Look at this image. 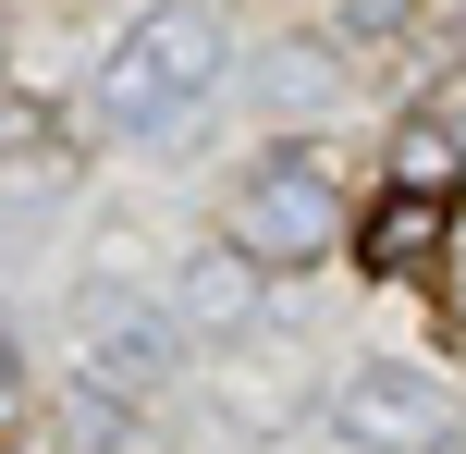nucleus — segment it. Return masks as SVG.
Instances as JSON below:
<instances>
[{
    "label": "nucleus",
    "instance_id": "4",
    "mask_svg": "<svg viewBox=\"0 0 466 454\" xmlns=\"http://www.w3.org/2000/svg\"><path fill=\"white\" fill-rule=\"evenodd\" d=\"M319 418H331L356 454H442V442H454V393L430 381L418 357H356L344 381L319 393Z\"/></svg>",
    "mask_w": 466,
    "mask_h": 454
},
{
    "label": "nucleus",
    "instance_id": "8",
    "mask_svg": "<svg viewBox=\"0 0 466 454\" xmlns=\"http://www.w3.org/2000/svg\"><path fill=\"white\" fill-rule=\"evenodd\" d=\"M258 98H270V111H319L331 98V49H270V62H258Z\"/></svg>",
    "mask_w": 466,
    "mask_h": 454
},
{
    "label": "nucleus",
    "instance_id": "12",
    "mask_svg": "<svg viewBox=\"0 0 466 454\" xmlns=\"http://www.w3.org/2000/svg\"><path fill=\"white\" fill-rule=\"evenodd\" d=\"M442 454H466V418H454V442H442Z\"/></svg>",
    "mask_w": 466,
    "mask_h": 454
},
{
    "label": "nucleus",
    "instance_id": "11",
    "mask_svg": "<svg viewBox=\"0 0 466 454\" xmlns=\"http://www.w3.org/2000/svg\"><path fill=\"white\" fill-rule=\"evenodd\" d=\"M442 136H454V160H466V98H442Z\"/></svg>",
    "mask_w": 466,
    "mask_h": 454
},
{
    "label": "nucleus",
    "instance_id": "3",
    "mask_svg": "<svg viewBox=\"0 0 466 454\" xmlns=\"http://www.w3.org/2000/svg\"><path fill=\"white\" fill-rule=\"evenodd\" d=\"M172 368H185V332H172L160 295L136 283H74V381L111 393V406H160Z\"/></svg>",
    "mask_w": 466,
    "mask_h": 454
},
{
    "label": "nucleus",
    "instance_id": "7",
    "mask_svg": "<svg viewBox=\"0 0 466 454\" xmlns=\"http://www.w3.org/2000/svg\"><path fill=\"white\" fill-rule=\"evenodd\" d=\"M209 393H221V418H233V430H270V442L295 430L307 406H319V393H307V368H295V357H270V368L246 357V368H221Z\"/></svg>",
    "mask_w": 466,
    "mask_h": 454
},
{
    "label": "nucleus",
    "instance_id": "6",
    "mask_svg": "<svg viewBox=\"0 0 466 454\" xmlns=\"http://www.w3.org/2000/svg\"><path fill=\"white\" fill-rule=\"evenodd\" d=\"M160 308H172V332H185V344H246L258 308H270V270H246V258L209 234V246H185V258H172Z\"/></svg>",
    "mask_w": 466,
    "mask_h": 454
},
{
    "label": "nucleus",
    "instance_id": "5",
    "mask_svg": "<svg viewBox=\"0 0 466 454\" xmlns=\"http://www.w3.org/2000/svg\"><path fill=\"white\" fill-rule=\"evenodd\" d=\"M454 209H466L454 185H393V172H380L369 209H356V234H344V258L369 270V283H442L454 270Z\"/></svg>",
    "mask_w": 466,
    "mask_h": 454
},
{
    "label": "nucleus",
    "instance_id": "10",
    "mask_svg": "<svg viewBox=\"0 0 466 454\" xmlns=\"http://www.w3.org/2000/svg\"><path fill=\"white\" fill-rule=\"evenodd\" d=\"M25 418V344H13V308H0V430Z\"/></svg>",
    "mask_w": 466,
    "mask_h": 454
},
{
    "label": "nucleus",
    "instance_id": "9",
    "mask_svg": "<svg viewBox=\"0 0 466 454\" xmlns=\"http://www.w3.org/2000/svg\"><path fill=\"white\" fill-rule=\"evenodd\" d=\"M418 0H331V37H393Z\"/></svg>",
    "mask_w": 466,
    "mask_h": 454
},
{
    "label": "nucleus",
    "instance_id": "1",
    "mask_svg": "<svg viewBox=\"0 0 466 454\" xmlns=\"http://www.w3.org/2000/svg\"><path fill=\"white\" fill-rule=\"evenodd\" d=\"M221 74H233V25L209 13V0H160V13H136L111 37V62H98V123L111 136H136V147H160L172 123H197L221 98Z\"/></svg>",
    "mask_w": 466,
    "mask_h": 454
},
{
    "label": "nucleus",
    "instance_id": "13",
    "mask_svg": "<svg viewBox=\"0 0 466 454\" xmlns=\"http://www.w3.org/2000/svg\"><path fill=\"white\" fill-rule=\"evenodd\" d=\"M454 25H466V13H454Z\"/></svg>",
    "mask_w": 466,
    "mask_h": 454
},
{
    "label": "nucleus",
    "instance_id": "2",
    "mask_svg": "<svg viewBox=\"0 0 466 454\" xmlns=\"http://www.w3.org/2000/svg\"><path fill=\"white\" fill-rule=\"evenodd\" d=\"M344 234H356V209H344V185H331V160L307 136H270L246 172H233V197H221V246L246 270H270V283L319 270Z\"/></svg>",
    "mask_w": 466,
    "mask_h": 454
}]
</instances>
